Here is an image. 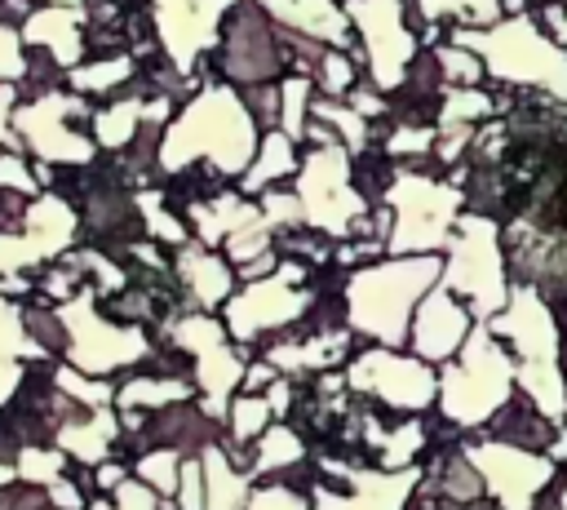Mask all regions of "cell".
I'll return each instance as SVG.
<instances>
[{
  "mask_svg": "<svg viewBox=\"0 0 567 510\" xmlns=\"http://www.w3.org/2000/svg\"><path fill=\"white\" fill-rule=\"evenodd\" d=\"M257 146H261V129H257L252 111L244 106L239 89L204 84L186 106H177V115L164 133L159 173L173 177L177 169L208 160L230 182H239L248 173V164L257 160Z\"/></svg>",
  "mask_w": 567,
  "mask_h": 510,
  "instance_id": "cell-1",
  "label": "cell"
},
{
  "mask_svg": "<svg viewBox=\"0 0 567 510\" xmlns=\"http://www.w3.org/2000/svg\"><path fill=\"white\" fill-rule=\"evenodd\" d=\"M439 284H443V253H421V257L385 253L381 262L350 271V284H346L350 333L372 337L390 350L408 346L412 315L425 302V293Z\"/></svg>",
  "mask_w": 567,
  "mask_h": 510,
  "instance_id": "cell-2",
  "label": "cell"
},
{
  "mask_svg": "<svg viewBox=\"0 0 567 510\" xmlns=\"http://www.w3.org/2000/svg\"><path fill=\"white\" fill-rule=\"evenodd\" d=\"M452 44H465L470 53L483 58L487 80L509 84V89H536L554 102H567V49L554 44L532 13L523 18H501L487 31L474 27H447Z\"/></svg>",
  "mask_w": 567,
  "mask_h": 510,
  "instance_id": "cell-3",
  "label": "cell"
},
{
  "mask_svg": "<svg viewBox=\"0 0 567 510\" xmlns=\"http://www.w3.org/2000/svg\"><path fill=\"white\" fill-rule=\"evenodd\" d=\"M518 395V359L505 341L478 324L461 355L439 373V417L456 430H483Z\"/></svg>",
  "mask_w": 567,
  "mask_h": 510,
  "instance_id": "cell-4",
  "label": "cell"
},
{
  "mask_svg": "<svg viewBox=\"0 0 567 510\" xmlns=\"http://www.w3.org/2000/svg\"><path fill=\"white\" fill-rule=\"evenodd\" d=\"M443 284L470 306L478 324H492L514 293L509 253H505V226L496 217L461 213L452 244L443 253Z\"/></svg>",
  "mask_w": 567,
  "mask_h": 510,
  "instance_id": "cell-5",
  "label": "cell"
},
{
  "mask_svg": "<svg viewBox=\"0 0 567 510\" xmlns=\"http://www.w3.org/2000/svg\"><path fill=\"white\" fill-rule=\"evenodd\" d=\"M288 75L284 49H279V27L257 0H235V9L221 22L217 49H208L195 67L199 84H230V89H252V84H279Z\"/></svg>",
  "mask_w": 567,
  "mask_h": 510,
  "instance_id": "cell-6",
  "label": "cell"
},
{
  "mask_svg": "<svg viewBox=\"0 0 567 510\" xmlns=\"http://www.w3.org/2000/svg\"><path fill=\"white\" fill-rule=\"evenodd\" d=\"M385 204L394 208V235L390 257H421V253H447L452 231L465 213V195L447 177L408 173L399 169V182L390 186Z\"/></svg>",
  "mask_w": 567,
  "mask_h": 510,
  "instance_id": "cell-7",
  "label": "cell"
},
{
  "mask_svg": "<svg viewBox=\"0 0 567 510\" xmlns=\"http://www.w3.org/2000/svg\"><path fill=\"white\" fill-rule=\"evenodd\" d=\"M350 151L337 142V146H306L301 151V173L292 182L301 208H306V226L323 231L332 244L350 239V226L372 208L359 191H354V177H350Z\"/></svg>",
  "mask_w": 567,
  "mask_h": 510,
  "instance_id": "cell-8",
  "label": "cell"
},
{
  "mask_svg": "<svg viewBox=\"0 0 567 510\" xmlns=\"http://www.w3.org/2000/svg\"><path fill=\"white\" fill-rule=\"evenodd\" d=\"M465 452L478 466V475L487 483V497L501 510H536L558 488V479L567 475L549 452H527V448H514V443H496L487 435L465 443Z\"/></svg>",
  "mask_w": 567,
  "mask_h": 510,
  "instance_id": "cell-9",
  "label": "cell"
},
{
  "mask_svg": "<svg viewBox=\"0 0 567 510\" xmlns=\"http://www.w3.org/2000/svg\"><path fill=\"white\" fill-rule=\"evenodd\" d=\"M350 386L359 395H372L385 412H403V417H421L439 404V373L434 364L416 359V355H399L390 346H372L359 350V359L350 364Z\"/></svg>",
  "mask_w": 567,
  "mask_h": 510,
  "instance_id": "cell-10",
  "label": "cell"
},
{
  "mask_svg": "<svg viewBox=\"0 0 567 510\" xmlns=\"http://www.w3.org/2000/svg\"><path fill=\"white\" fill-rule=\"evenodd\" d=\"M346 13L368 53V75L390 98L403 84L408 67L421 58V40L408 27V0H346Z\"/></svg>",
  "mask_w": 567,
  "mask_h": 510,
  "instance_id": "cell-11",
  "label": "cell"
},
{
  "mask_svg": "<svg viewBox=\"0 0 567 510\" xmlns=\"http://www.w3.org/2000/svg\"><path fill=\"white\" fill-rule=\"evenodd\" d=\"M505 350L518 359V368H540V364H563V328L532 284H514L509 306L487 324Z\"/></svg>",
  "mask_w": 567,
  "mask_h": 510,
  "instance_id": "cell-12",
  "label": "cell"
},
{
  "mask_svg": "<svg viewBox=\"0 0 567 510\" xmlns=\"http://www.w3.org/2000/svg\"><path fill=\"white\" fill-rule=\"evenodd\" d=\"M151 9H155V31L173 67L182 75H195L199 58L217 49L221 22L235 9V0H151Z\"/></svg>",
  "mask_w": 567,
  "mask_h": 510,
  "instance_id": "cell-13",
  "label": "cell"
},
{
  "mask_svg": "<svg viewBox=\"0 0 567 510\" xmlns=\"http://www.w3.org/2000/svg\"><path fill=\"white\" fill-rule=\"evenodd\" d=\"M474 328H478V319L470 315V306H465L447 284H439V288H430L425 302L416 306L408 346H412L416 359L443 368V364H452V359L461 355V346L470 341Z\"/></svg>",
  "mask_w": 567,
  "mask_h": 510,
  "instance_id": "cell-14",
  "label": "cell"
},
{
  "mask_svg": "<svg viewBox=\"0 0 567 510\" xmlns=\"http://www.w3.org/2000/svg\"><path fill=\"white\" fill-rule=\"evenodd\" d=\"M310 306H315V293H310V288H297V284H288L284 275H270V279H257V284H248L244 293H235V297L226 302V319H230V328L248 341L261 324L301 319Z\"/></svg>",
  "mask_w": 567,
  "mask_h": 510,
  "instance_id": "cell-15",
  "label": "cell"
},
{
  "mask_svg": "<svg viewBox=\"0 0 567 510\" xmlns=\"http://www.w3.org/2000/svg\"><path fill=\"white\" fill-rule=\"evenodd\" d=\"M279 27H288V31H301V35H310V40H319V44H328V49H354L359 44V35H354V22H350V13H346V4H337V0H257Z\"/></svg>",
  "mask_w": 567,
  "mask_h": 510,
  "instance_id": "cell-16",
  "label": "cell"
},
{
  "mask_svg": "<svg viewBox=\"0 0 567 510\" xmlns=\"http://www.w3.org/2000/svg\"><path fill=\"white\" fill-rule=\"evenodd\" d=\"M84 4L80 9H62V4H40L35 18L22 27V40L27 49H44L53 53L66 71H75L80 62H89V49H84Z\"/></svg>",
  "mask_w": 567,
  "mask_h": 510,
  "instance_id": "cell-17",
  "label": "cell"
},
{
  "mask_svg": "<svg viewBox=\"0 0 567 510\" xmlns=\"http://www.w3.org/2000/svg\"><path fill=\"white\" fill-rule=\"evenodd\" d=\"M173 271H177L182 288H186V297H190L195 306L213 310V306L230 302V288H235V266L226 262V253L204 248V244H195V239H190L186 248H177Z\"/></svg>",
  "mask_w": 567,
  "mask_h": 510,
  "instance_id": "cell-18",
  "label": "cell"
},
{
  "mask_svg": "<svg viewBox=\"0 0 567 510\" xmlns=\"http://www.w3.org/2000/svg\"><path fill=\"white\" fill-rule=\"evenodd\" d=\"M190 235H195V244H204V248H221L230 235H239L244 226H257V222H266V213H261V204L257 200H248L239 186H230V191H221L217 200H208V204H199V208H190Z\"/></svg>",
  "mask_w": 567,
  "mask_h": 510,
  "instance_id": "cell-19",
  "label": "cell"
},
{
  "mask_svg": "<svg viewBox=\"0 0 567 510\" xmlns=\"http://www.w3.org/2000/svg\"><path fill=\"white\" fill-rule=\"evenodd\" d=\"M297 173H301V146H297L284 129H270V133H261L257 160L248 164V173H244L235 186H239L248 200H257V195L270 191V186L297 182Z\"/></svg>",
  "mask_w": 567,
  "mask_h": 510,
  "instance_id": "cell-20",
  "label": "cell"
},
{
  "mask_svg": "<svg viewBox=\"0 0 567 510\" xmlns=\"http://www.w3.org/2000/svg\"><path fill=\"white\" fill-rule=\"evenodd\" d=\"M146 106L151 98H111V102H97V115H93V142L97 151H124L137 129L146 124Z\"/></svg>",
  "mask_w": 567,
  "mask_h": 510,
  "instance_id": "cell-21",
  "label": "cell"
},
{
  "mask_svg": "<svg viewBox=\"0 0 567 510\" xmlns=\"http://www.w3.org/2000/svg\"><path fill=\"white\" fill-rule=\"evenodd\" d=\"M133 75H137V58H133V53L93 58V62H80L75 71H66V89H71V93H84V98H93V102H106V98H115Z\"/></svg>",
  "mask_w": 567,
  "mask_h": 510,
  "instance_id": "cell-22",
  "label": "cell"
},
{
  "mask_svg": "<svg viewBox=\"0 0 567 510\" xmlns=\"http://www.w3.org/2000/svg\"><path fill=\"white\" fill-rule=\"evenodd\" d=\"M75 306H80L84 324L93 328V341H102V333H97V315H93V293H75ZM137 350H142V333H133V328H111V333H106V350H97V359H93L89 341L75 346V359H80L84 368H93V373H106L111 364H124V359H133Z\"/></svg>",
  "mask_w": 567,
  "mask_h": 510,
  "instance_id": "cell-23",
  "label": "cell"
},
{
  "mask_svg": "<svg viewBox=\"0 0 567 510\" xmlns=\"http://www.w3.org/2000/svg\"><path fill=\"white\" fill-rule=\"evenodd\" d=\"M137 213H142V222H146V239H155V244L186 248V244L195 239V235H190V222L168 208V200H164L159 186H142V191H137Z\"/></svg>",
  "mask_w": 567,
  "mask_h": 510,
  "instance_id": "cell-24",
  "label": "cell"
},
{
  "mask_svg": "<svg viewBox=\"0 0 567 510\" xmlns=\"http://www.w3.org/2000/svg\"><path fill=\"white\" fill-rule=\"evenodd\" d=\"M350 177H354V191L377 208V204H385L390 186L399 182V160H390L385 146H368L350 160Z\"/></svg>",
  "mask_w": 567,
  "mask_h": 510,
  "instance_id": "cell-25",
  "label": "cell"
},
{
  "mask_svg": "<svg viewBox=\"0 0 567 510\" xmlns=\"http://www.w3.org/2000/svg\"><path fill=\"white\" fill-rule=\"evenodd\" d=\"M496 93L492 84L483 89H443V111H439V129H456V124H487L496 120Z\"/></svg>",
  "mask_w": 567,
  "mask_h": 510,
  "instance_id": "cell-26",
  "label": "cell"
},
{
  "mask_svg": "<svg viewBox=\"0 0 567 510\" xmlns=\"http://www.w3.org/2000/svg\"><path fill=\"white\" fill-rule=\"evenodd\" d=\"M284 111H279V129L306 151V129H310V102H315V80L306 75H284Z\"/></svg>",
  "mask_w": 567,
  "mask_h": 510,
  "instance_id": "cell-27",
  "label": "cell"
},
{
  "mask_svg": "<svg viewBox=\"0 0 567 510\" xmlns=\"http://www.w3.org/2000/svg\"><path fill=\"white\" fill-rule=\"evenodd\" d=\"M363 75H368V71H363L346 49H328L323 62H319V71H315V93H319V98H332V102H346L350 89H354Z\"/></svg>",
  "mask_w": 567,
  "mask_h": 510,
  "instance_id": "cell-28",
  "label": "cell"
},
{
  "mask_svg": "<svg viewBox=\"0 0 567 510\" xmlns=\"http://www.w3.org/2000/svg\"><path fill=\"white\" fill-rule=\"evenodd\" d=\"M430 53L439 58V71H443L447 89H483V84H487V67H483V58H478V53H470L465 44L443 40V44H439V49H430Z\"/></svg>",
  "mask_w": 567,
  "mask_h": 510,
  "instance_id": "cell-29",
  "label": "cell"
},
{
  "mask_svg": "<svg viewBox=\"0 0 567 510\" xmlns=\"http://www.w3.org/2000/svg\"><path fill=\"white\" fill-rule=\"evenodd\" d=\"M239 98L252 111V120H257L261 133L279 129V111H284V89L279 84H252V89H239Z\"/></svg>",
  "mask_w": 567,
  "mask_h": 510,
  "instance_id": "cell-30",
  "label": "cell"
},
{
  "mask_svg": "<svg viewBox=\"0 0 567 510\" xmlns=\"http://www.w3.org/2000/svg\"><path fill=\"white\" fill-rule=\"evenodd\" d=\"M0 186L4 191H22V195H44L40 191V177H35V164H31V155H22V151H0Z\"/></svg>",
  "mask_w": 567,
  "mask_h": 510,
  "instance_id": "cell-31",
  "label": "cell"
},
{
  "mask_svg": "<svg viewBox=\"0 0 567 510\" xmlns=\"http://www.w3.org/2000/svg\"><path fill=\"white\" fill-rule=\"evenodd\" d=\"M27 58H31V49H27L22 31L0 22V84H22V75H27Z\"/></svg>",
  "mask_w": 567,
  "mask_h": 510,
  "instance_id": "cell-32",
  "label": "cell"
},
{
  "mask_svg": "<svg viewBox=\"0 0 567 510\" xmlns=\"http://www.w3.org/2000/svg\"><path fill=\"white\" fill-rule=\"evenodd\" d=\"M18 106H22L18 84H0V151H22V137H18V129H13ZM22 155H27V151H22Z\"/></svg>",
  "mask_w": 567,
  "mask_h": 510,
  "instance_id": "cell-33",
  "label": "cell"
},
{
  "mask_svg": "<svg viewBox=\"0 0 567 510\" xmlns=\"http://www.w3.org/2000/svg\"><path fill=\"white\" fill-rule=\"evenodd\" d=\"M266 417H270V404H261V399H239V404H235V439L257 435V430L266 426Z\"/></svg>",
  "mask_w": 567,
  "mask_h": 510,
  "instance_id": "cell-34",
  "label": "cell"
},
{
  "mask_svg": "<svg viewBox=\"0 0 567 510\" xmlns=\"http://www.w3.org/2000/svg\"><path fill=\"white\" fill-rule=\"evenodd\" d=\"M40 4H44V0H0V22L22 31V27L35 18V9H40Z\"/></svg>",
  "mask_w": 567,
  "mask_h": 510,
  "instance_id": "cell-35",
  "label": "cell"
},
{
  "mask_svg": "<svg viewBox=\"0 0 567 510\" xmlns=\"http://www.w3.org/2000/svg\"><path fill=\"white\" fill-rule=\"evenodd\" d=\"M44 4H62V9H80L84 0H44Z\"/></svg>",
  "mask_w": 567,
  "mask_h": 510,
  "instance_id": "cell-36",
  "label": "cell"
}]
</instances>
